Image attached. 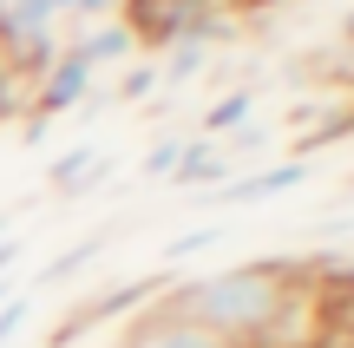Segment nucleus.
Listing matches in <instances>:
<instances>
[{"mask_svg": "<svg viewBox=\"0 0 354 348\" xmlns=\"http://www.w3.org/2000/svg\"><path fill=\"white\" fill-rule=\"evenodd\" d=\"M151 86H158V66H138V73H125V79H118V99H145Z\"/></svg>", "mask_w": 354, "mask_h": 348, "instance_id": "obj_5", "label": "nucleus"}, {"mask_svg": "<svg viewBox=\"0 0 354 348\" xmlns=\"http://www.w3.org/2000/svg\"><path fill=\"white\" fill-rule=\"evenodd\" d=\"M131 46H138V39H131V26H125V20H105V26H92V33H79V39H73V53L92 66V73H99V66H118Z\"/></svg>", "mask_w": 354, "mask_h": 348, "instance_id": "obj_3", "label": "nucleus"}, {"mask_svg": "<svg viewBox=\"0 0 354 348\" xmlns=\"http://www.w3.org/2000/svg\"><path fill=\"white\" fill-rule=\"evenodd\" d=\"M223 348H236V342H223Z\"/></svg>", "mask_w": 354, "mask_h": 348, "instance_id": "obj_8", "label": "nucleus"}, {"mask_svg": "<svg viewBox=\"0 0 354 348\" xmlns=\"http://www.w3.org/2000/svg\"><path fill=\"white\" fill-rule=\"evenodd\" d=\"M250 105H256L250 92H230V99H216L210 118H203V138H223L230 125H243V118H250Z\"/></svg>", "mask_w": 354, "mask_h": 348, "instance_id": "obj_4", "label": "nucleus"}, {"mask_svg": "<svg viewBox=\"0 0 354 348\" xmlns=\"http://www.w3.org/2000/svg\"><path fill=\"white\" fill-rule=\"evenodd\" d=\"M177 152H184V138H165V145H158L151 158H145V171H151V178H165V171H177Z\"/></svg>", "mask_w": 354, "mask_h": 348, "instance_id": "obj_6", "label": "nucleus"}, {"mask_svg": "<svg viewBox=\"0 0 354 348\" xmlns=\"http://www.w3.org/2000/svg\"><path fill=\"white\" fill-rule=\"evenodd\" d=\"M118 348H223L216 336H203L190 315H177L171 302H158V309H145L138 322L118 336Z\"/></svg>", "mask_w": 354, "mask_h": 348, "instance_id": "obj_1", "label": "nucleus"}, {"mask_svg": "<svg viewBox=\"0 0 354 348\" xmlns=\"http://www.w3.org/2000/svg\"><path fill=\"white\" fill-rule=\"evenodd\" d=\"M216 237H223V230H190V237H177V244H171V263H177V257H197V250H210Z\"/></svg>", "mask_w": 354, "mask_h": 348, "instance_id": "obj_7", "label": "nucleus"}, {"mask_svg": "<svg viewBox=\"0 0 354 348\" xmlns=\"http://www.w3.org/2000/svg\"><path fill=\"white\" fill-rule=\"evenodd\" d=\"M295 184H302V165H269V171H256V178H230V184H216V197H223V204H263V197L295 191Z\"/></svg>", "mask_w": 354, "mask_h": 348, "instance_id": "obj_2", "label": "nucleus"}]
</instances>
